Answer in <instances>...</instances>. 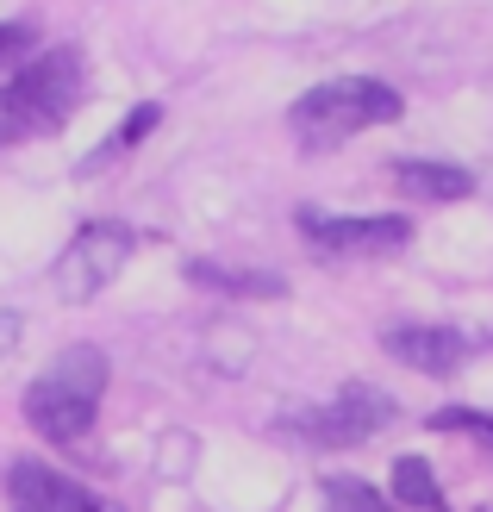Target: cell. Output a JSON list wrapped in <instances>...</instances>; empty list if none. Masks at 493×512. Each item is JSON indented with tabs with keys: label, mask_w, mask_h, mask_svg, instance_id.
<instances>
[{
	"label": "cell",
	"mask_w": 493,
	"mask_h": 512,
	"mask_svg": "<svg viewBox=\"0 0 493 512\" xmlns=\"http://www.w3.org/2000/svg\"><path fill=\"white\" fill-rule=\"evenodd\" d=\"M100 394H107V356L94 344H69L63 356H50V369L25 388V419H32L44 438L75 444L94 425Z\"/></svg>",
	"instance_id": "obj_1"
},
{
	"label": "cell",
	"mask_w": 493,
	"mask_h": 512,
	"mask_svg": "<svg viewBox=\"0 0 493 512\" xmlns=\"http://www.w3.org/2000/svg\"><path fill=\"white\" fill-rule=\"evenodd\" d=\"M387 119H400V88L375 82V75H337V82L306 88L294 107H288L294 138L313 144V150L344 144V138L369 132V125H387Z\"/></svg>",
	"instance_id": "obj_2"
},
{
	"label": "cell",
	"mask_w": 493,
	"mask_h": 512,
	"mask_svg": "<svg viewBox=\"0 0 493 512\" xmlns=\"http://www.w3.org/2000/svg\"><path fill=\"white\" fill-rule=\"evenodd\" d=\"M75 100H82V50H44L32 57L7 88H0V119H7L13 138H38L50 125H63L75 113Z\"/></svg>",
	"instance_id": "obj_3"
},
{
	"label": "cell",
	"mask_w": 493,
	"mask_h": 512,
	"mask_svg": "<svg viewBox=\"0 0 493 512\" xmlns=\"http://www.w3.org/2000/svg\"><path fill=\"white\" fill-rule=\"evenodd\" d=\"M132 244H138L132 225H119V219H94V225H82V232L63 244V256L50 263V288H57V300L88 306L100 288H107V281H119Z\"/></svg>",
	"instance_id": "obj_4"
},
{
	"label": "cell",
	"mask_w": 493,
	"mask_h": 512,
	"mask_svg": "<svg viewBox=\"0 0 493 512\" xmlns=\"http://www.w3.org/2000/svg\"><path fill=\"white\" fill-rule=\"evenodd\" d=\"M394 413H400V406L387 400L381 388H369V381H350V388H337L325 406L288 419V431H294V438H306V444L344 450V444H369L381 425H394Z\"/></svg>",
	"instance_id": "obj_5"
},
{
	"label": "cell",
	"mask_w": 493,
	"mask_h": 512,
	"mask_svg": "<svg viewBox=\"0 0 493 512\" xmlns=\"http://www.w3.org/2000/svg\"><path fill=\"white\" fill-rule=\"evenodd\" d=\"M300 232L313 238V250H325V256H394V250L412 244V219H400V213L331 219V213L300 207Z\"/></svg>",
	"instance_id": "obj_6"
},
{
	"label": "cell",
	"mask_w": 493,
	"mask_h": 512,
	"mask_svg": "<svg viewBox=\"0 0 493 512\" xmlns=\"http://www.w3.org/2000/svg\"><path fill=\"white\" fill-rule=\"evenodd\" d=\"M381 350L394 356V363L419 369V375H456L481 350V338L475 331H456V325H387Z\"/></svg>",
	"instance_id": "obj_7"
},
{
	"label": "cell",
	"mask_w": 493,
	"mask_h": 512,
	"mask_svg": "<svg viewBox=\"0 0 493 512\" xmlns=\"http://www.w3.org/2000/svg\"><path fill=\"white\" fill-rule=\"evenodd\" d=\"M7 506L13 512H119L113 500H100L94 488H82V481H69L44 463H13Z\"/></svg>",
	"instance_id": "obj_8"
},
{
	"label": "cell",
	"mask_w": 493,
	"mask_h": 512,
	"mask_svg": "<svg viewBox=\"0 0 493 512\" xmlns=\"http://www.w3.org/2000/svg\"><path fill=\"white\" fill-rule=\"evenodd\" d=\"M394 175H400V188H406V194H419V200H469V194H475V175H469V169H456V163L406 157V163H394Z\"/></svg>",
	"instance_id": "obj_9"
},
{
	"label": "cell",
	"mask_w": 493,
	"mask_h": 512,
	"mask_svg": "<svg viewBox=\"0 0 493 512\" xmlns=\"http://www.w3.org/2000/svg\"><path fill=\"white\" fill-rule=\"evenodd\" d=\"M188 281H200V288H225V294H256V300H281L288 294V281L269 275V269H219V263H188Z\"/></svg>",
	"instance_id": "obj_10"
},
{
	"label": "cell",
	"mask_w": 493,
	"mask_h": 512,
	"mask_svg": "<svg viewBox=\"0 0 493 512\" xmlns=\"http://www.w3.org/2000/svg\"><path fill=\"white\" fill-rule=\"evenodd\" d=\"M394 506H419V512H450L444 488H437V475L425 456H400L394 463Z\"/></svg>",
	"instance_id": "obj_11"
},
{
	"label": "cell",
	"mask_w": 493,
	"mask_h": 512,
	"mask_svg": "<svg viewBox=\"0 0 493 512\" xmlns=\"http://www.w3.org/2000/svg\"><path fill=\"white\" fill-rule=\"evenodd\" d=\"M325 512H394V500H381L369 481H356V475H331L325 481Z\"/></svg>",
	"instance_id": "obj_12"
},
{
	"label": "cell",
	"mask_w": 493,
	"mask_h": 512,
	"mask_svg": "<svg viewBox=\"0 0 493 512\" xmlns=\"http://www.w3.org/2000/svg\"><path fill=\"white\" fill-rule=\"evenodd\" d=\"M431 431H469L475 444L493 450V413H475V406H444V413H431Z\"/></svg>",
	"instance_id": "obj_13"
},
{
	"label": "cell",
	"mask_w": 493,
	"mask_h": 512,
	"mask_svg": "<svg viewBox=\"0 0 493 512\" xmlns=\"http://www.w3.org/2000/svg\"><path fill=\"white\" fill-rule=\"evenodd\" d=\"M157 119H163V107H157V100H150V107H138L132 119L119 125V138H113L107 150H100V157H119V150H132V144H138L144 132H157ZM100 157H88V163H100Z\"/></svg>",
	"instance_id": "obj_14"
},
{
	"label": "cell",
	"mask_w": 493,
	"mask_h": 512,
	"mask_svg": "<svg viewBox=\"0 0 493 512\" xmlns=\"http://www.w3.org/2000/svg\"><path fill=\"white\" fill-rule=\"evenodd\" d=\"M19 50H32V25H0V69H7Z\"/></svg>",
	"instance_id": "obj_15"
},
{
	"label": "cell",
	"mask_w": 493,
	"mask_h": 512,
	"mask_svg": "<svg viewBox=\"0 0 493 512\" xmlns=\"http://www.w3.org/2000/svg\"><path fill=\"white\" fill-rule=\"evenodd\" d=\"M19 331H25V319H19V313H0V363H7V356L19 350Z\"/></svg>",
	"instance_id": "obj_16"
},
{
	"label": "cell",
	"mask_w": 493,
	"mask_h": 512,
	"mask_svg": "<svg viewBox=\"0 0 493 512\" xmlns=\"http://www.w3.org/2000/svg\"><path fill=\"white\" fill-rule=\"evenodd\" d=\"M0 144H13V132H7V119H0Z\"/></svg>",
	"instance_id": "obj_17"
}]
</instances>
